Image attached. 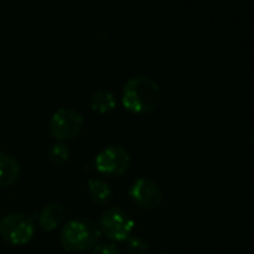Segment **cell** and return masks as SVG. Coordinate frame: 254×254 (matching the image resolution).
Returning a JSON list of instances; mask_svg holds the SVG:
<instances>
[{
	"label": "cell",
	"instance_id": "obj_1",
	"mask_svg": "<svg viewBox=\"0 0 254 254\" xmlns=\"http://www.w3.org/2000/svg\"><path fill=\"white\" fill-rule=\"evenodd\" d=\"M161 97V88L155 79L147 74L131 76L122 89L124 106L134 113L152 112Z\"/></svg>",
	"mask_w": 254,
	"mask_h": 254
},
{
	"label": "cell",
	"instance_id": "obj_2",
	"mask_svg": "<svg viewBox=\"0 0 254 254\" xmlns=\"http://www.w3.org/2000/svg\"><path fill=\"white\" fill-rule=\"evenodd\" d=\"M100 228L95 222L85 217H76L61 228V243L68 250H86L94 247L100 238Z\"/></svg>",
	"mask_w": 254,
	"mask_h": 254
},
{
	"label": "cell",
	"instance_id": "obj_3",
	"mask_svg": "<svg viewBox=\"0 0 254 254\" xmlns=\"http://www.w3.org/2000/svg\"><path fill=\"white\" fill-rule=\"evenodd\" d=\"M49 132L58 141L76 137L83 128V116L73 107L57 109L49 119Z\"/></svg>",
	"mask_w": 254,
	"mask_h": 254
},
{
	"label": "cell",
	"instance_id": "obj_4",
	"mask_svg": "<svg viewBox=\"0 0 254 254\" xmlns=\"http://www.w3.org/2000/svg\"><path fill=\"white\" fill-rule=\"evenodd\" d=\"M0 235L12 244H25L34 235V222L24 213H7L0 219Z\"/></svg>",
	"mask_w": 254,
	"mask_h": 254
},
{
	"label": "cell",
	"instance_id": "obj_5",
	"mask_svg": "<svg viewBox=\"0 0 254 254\" xmlns=\"http://www.w3.org/2000/svg\"><path fill=\"white\" fill-rule=\"evenodd\" d=\"M134 226V219L119 207H110L100 216V229L115 241L127 240L131 235Z\"/></svg>",
	"mask_w": 254,
	"mask_h": 254
},
{
	"label": "cell",
	"instance_id": "obj_6",
	"mask_svg": "<svg viewBox=\"0 0 254 254\" xmlns=\"http://www.w3.org/2000/svg\"><path fill=\"white\" fill-rule=\"evenodd\" d=\"M129 164H131V155L121 144H109L103 147L95 156L97 170L107 176H118L125 173Z\"/></svg>",
	"mask_w": 254,
	"mask_h": 254
},
{
	"label": "cell",
	"instance_id": "obj_7",
	"mask_svg": "<svg viewBox=\"0 0 254 254\" xmlns=\"http://www.w3.org/2000/svg\"><path fill=\"white\" fill-rule=\"evenodd\" d=\"M129 196L144 208H155L162 201V189L153 179L138 177L129 186Z\"/></svg>",
	"mask_w": 254,
	"mask_h": 254
},
{
	"label": "cell",
	"instance_id": "obj_8",
	"mask_svg": "<svg viewBox=\"0 0 254 254\" xmlns=\"http://www.w3.org/2000/svg\"><path fill=\"white\" fill-rule=\"evenodd\" d=\"M65 210L60 202H48L39 214V225L45 231H52L64 220Z\"/></svg>",
	"mask_w": 254,
	"mask_h": 254
},
{
	"label": "cell",
	"instance_id": "obj_9",
	"mask_svg": "<svg viewBox=\"0 0 254 254\" xmlns=\"http://www.w3.org/2000/svg\"><path fill=\"white\" fill-rule=\"evenodd\" d=\"M19 162L6 152H0V188L12 185L19 176Z\"/></svg>",
	"mask_w": 254,
	"mask_h": 254
},
{
	"label": "cell",
	"instance_id": "obj_10",
	"mask_svg": "<svg viewBox=\"0 0 254 254\" xmlns=\"http://www.w3.org/2000/svg\"><path fill=\"white\" fill-rule=\"evenodd\" d=\"M88 190L91 198L98 204L107 202L113 195L110 183L103 177H91L88 180Z\"/></svg>",
	"mask_w": 254,
	"mask_h": 254
},
{
	"label": "cell",
	"instance_id": "obj_11",
	"mask_svg": "<svg viewBox=\"0 0 254 254\" xmlns=\"http://www.w3.org/2000/svg\"><path fill=\"white\" fill-rule=\"evenodd\" d=\"M91 107L97 112H109L116 107V95L113 91L101 88L97 89L91 97Z\"/></svg>",
	"mask_w": 254,
	"mask_h": 254
},
{
	"label": "cell",
	"instance_id": "obj_12",
	"mask_svg": "<svg viewBox=\"0 0 254 254\" xmlns=\"http://www.w3.org/2000/svg\"><path fill=\"white\" fill-rule=\"evenodd\" d=\"M49 158L54 164H64L70 158V147L64 141H55L49 147Z\"/></svg>",
	"mask_w": 254,
	"mask_h": 254
},
{
	"label": "cell",
	"instance_id": "obj_13",
	"mask_svg": "<svg viewBox=\"0 0 254 254\" xmlns=\"http://www.w3.org/2000/svg\"><path fill=\"white\" fill-rule=\"evenodd\" d=\"M127 249L131 254H146L149 250V243L140 235H129L127 238Z\"/></svg>",
	"mask_w": 254,
	"mask_h": 254
},
{
	"label": "cell",
	"instance_id": "obj_14",
	"mask_svg": "<svg viewBox=\"0 0 254 254\" xmlns=\"http://www.w3.org/2000/svg\"><path fill=\"white\" fill-rule=\"evenodd\" d=\"M91 254H121L119 247L109 241V243H100V244H95L92 247V253Z\"/></svg>",
	"mask_w": 254,
	"mask_h": 254
},
{
	"label": "cell",
	"instance_id": "obj_15",
	"mask_svg": "<svg viewBox=\"0 0 254 254\" xmlns=\"http://www.w3.org/2000/svg\"><path fill=\"white\" fill-rule=\"evenodd\" d=\"M70 254H76V253H70Z\"/></svg>",
	"mask_w": 254,
	"mask_h": 254
}]
</instances>
